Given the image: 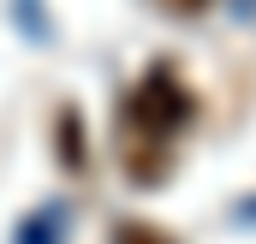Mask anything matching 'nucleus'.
<instances>
[{"instance_id": "1", "label": "nucleus", "mask_w": 256, "mask_h": 244, "mask_svg": "<svg viewBox=\"0 0 256 244\" xmlns=\"http://www.w3.org/2000/svg\"><path fill=\"white\" fill-rule=\"evenodd\" d=\"M191 120V96L179 90L173 72H155L126 108V161H131V179L149 184L167 173V137Z\"/></svg>"}, {"instance_id": "2", "label": "nucleus", "mask_w": 256, "mask_h": 244, "mask_svg": "<svg viewBox=\"0 0 256 244\" xmlns=\"http://www.w3.org/2000/svg\"><path fill=\"white\" fill-rule=\"evenodd\" d=\"M120 244H173V238H167V232H155V226H126Z\"/></svg>"}, {"instance_id": "3", "label": "nucleus", "mask_w": 256, "mask_h": 244, "mask_svg": "<svg viewBox=\"0 0 256 244\" xmlns=\"http://www.w3.org/2000/svg\"><path fill=\"white\" fill-rule=\"evenodd\" d=\"M161 6H167V12H202L208 0H161Z\"/></svg>"}]
</instances>
